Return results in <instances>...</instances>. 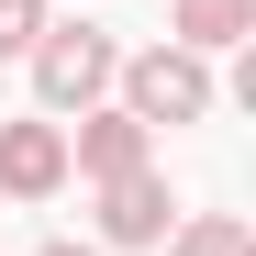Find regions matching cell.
I'll list each match as a JSON object with an SVG mask.
<instances>
[{"label":"cell","mask_w":256,"mask_h":256,"mask_svg":"<svg viewBox=\"0 0 256 256\" xmlns=\"http://www.w3.org/2000/svg\"><path fill=\"white\" fill-rule=\"evenodd\" d=\"M112 100L145 122V134H178V122H212V56H190V45H134L112 67Z\"/></svg>","instance_id":"cell-1"},{"label":"cell","mask_w":256,"mask_h":256,"mask_svg":"<svg viewBox=\"0 0 256 256\" xmlns=\"http://www.w3.org/2000/svg\"><path fill=\"white\" fill-rule=\"evenodd\" d=\"M22 67H34V112H45V122H67V112H100V100H112L122 45H112V34H90V22H45Z\"/></svg>","instance_id":"cell-2"},{"label":"cell","mask_w":256,"mask_h":256,"mask_svg":"<svg viewBox=\"0 0 256 256\" xmlns=\"http://www.w3.org/2000/svg\"><path fill=\"white\" fill-rule=\"evenodd\" d=\"M134 167H156V134H145V122L134 112H122V100H100V112H78L67 122V178H134Z\"/></svg>","instance_id":"cell-3"},{"label":"cell","mask_w":256,"mask_h":256,"mask_svg":"<svg viewBox=\"0 0 256 256\" xmlns=\"http://www.w3.org/2000/svg\"><path fill=\"white\" fill-rule=\"evenodd\" d=\"M67 190V122L12 112L0 122V200H56Z\"/></svg>","instance_id":"cell-4"},{"label":"cell","mask_w":256,"mask_h":256,"mask_svg":"<svg viewBox=\"0 0 256 256\" xmlns=\"http://www.w3.org/2000/svg\"><path fill=\"white\" fill-rule=\"evenodd\" d=\"M167 223H178V200H167V178H156V167L100 178V256H122V245H167Z\"/></svg>","instance_id":"cell-5"},{"label":"cell","mask_w":256,"mask_h":256,"mask_svg":"<svg viewBox=\"0 0 256 256\" xmlns=\"http://www.w3.org/2000/svg\"><path fill=\"white\" fill-rule=\"evenodd\" d=\"M256 34V0H178L167 12V45H190V56H234Z\"/></svg>","instance_id":"cell-6"},{"label":"cell","mask_w":256,"mask_h":256,"mask_svg":"<svg viewBox=\"0 0 256 256\" xmlns=\"http://www.w3.org/2000/svg\"><path fill=\"white\" fill-rule=\"evenodd\" d=\"M167 256H256V223L245 212H190V223H167Z\"/></svg>","instance_id":"cell-7"},{"label":"cell","mask_w":256,"mask_h":256,"mask_svg":"<svg viewBox=\"0 0 256 256\" xmlns=\"http://www.w3.org/2000/svg\"><path fill=\"white\" fill-rule=\"evenodd\" d=\"M56 12L45 0H0V56H34V34H45Z\"/></svg>","instance_id":"cell-8"},{"label":"cell","mask_w":256,"mask_h":256,"mask_svg":"<svg viewBox=\"0 0 256 256\" xmlns=\"http://www.w3.org/2000/svg\"><path fill=\"white\" fill-rule=\"evenodd\" d=\"M34 256H100V245H67V234H45V245H34Z\"/></svg>","instance_id":"cell-9"}]
</instances>
